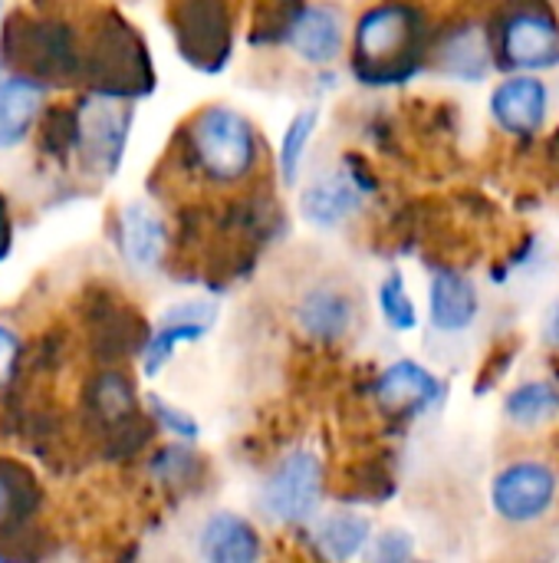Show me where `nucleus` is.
Here are the masks:
<instances>
[{
    "label": "nucleus",
    "instance_id": "f257e3e1",
    "mask_svg": "<svg viewBox=\"0 0 559 563\" xmlns=\"http://www.w3.org/2000/svg\"><path fill=\"white\" fill-rule=\"evenodd\" d=\"M425 59L422 13L405 3H382L362 13L356 26L353 73L366 86H395L412 79Z\"/></svg>",
    "mask_w": 559,
    "mask_h": 563
},
{
    "label": "nucleus",
    "instance_id": "f03ea898",
    "mask_svg": "<svg viewBox=\"0 0 559 563\" xmlns=\"http://www.w3.org/2000/svg\"><path fill=\"white\" fill-rule=\"evenodd\" d=\"M188 152L194 168L217 185L244 181L260 155L257 129L231 106H208L188 122Z\"/></svg>",
    "mask_w": 559,
    "mask_h": 563
},
{
    "label": "nucleus",
    "instance_id": "7ed1b4c3",
    "mask_svg": "<svg viewBox=\"0 0 559 563\" xmlns=\"http://www.w3.org/2000/svg\"><path fill=\"white\" fill-rule=\"evenodd\" d=\"M497 59L507 69L559 66V23L547 0H507L501 13Z\"/></svg>",
    "mask_w": 559,
    "mask_h": 563
},
{
    "label": "nucleus",
    "instance_id": "20e7f679",
    "mask_svg": "<svg viewBox=\"0 0 559 563\" xmlns=\"http://www.w3.org/2000/svg\"><path fill=\"white\" fill-rule=\"evenodd\" d=\"M323 498V462L300 449L280 459L273 475L264 485V515L277 525H303L316 515Z\"/></svg>",
    "mask_w": 559,
    "mask_h": 563
},
{
    "label": "nucleus",
    "instance_id": "39448f33",
    "mask_svg": "<svg viewBox=\"0 0 559 563\" xmlns=\"http://www.w3.org/2000/svg\"><path fill=\"white\" fill-rule=\"evenodd\" d=\"M171 26L181 56L198 69H221L231 53L227 0H171Z\"/></svg>",
    "mask_w": 559,
    "mask_h": 563
},
{
    "label": "nucleus",
    "instance_id": "423d86ee",
    "mask_svg": "<svg viewBox=\"0 0 559 563\" xmlns=\"http://www.w3.org/2000/svg\"><path fill=\"white\" fill-rule=\"evenodd\" d=\"M557 472L544 462H514L507 465L491 485L494 511L511 525H534L540 521L557 501Z\"/></svg>",
    "mask_w": 559,
    "mask_h": 563
},
{
    "label": "nucleus",
    "instance_id": "0eeeda50",
    "mask_svg": "<svg viewBox=\"0 0 559 563\" xmlns=\"http://www.w3.org/2000/svg\"><path fill=\"white\" fill-rule=\"evenodd\" d=\"M214 320H217V303H211V300H181V303L168 307L158 317V323L142 350V373L158 376L161 366L175 356V350L181 343H198L201 336H208Z\"/></svg>",
    "mask_w": 559,
    "mask_h": 563
},
{
    "label": "nucleus",
    "instance_id": "6e6552de",
    "mask_svg": "<svg viewBox=\"0 0 559 563\" xmlns=\"http://www.w3.org/2000/svg\"><path fill=\"white\" fill-rule=\"evenodd\" d=\"M293 320L300 327V333H306L316 343H339L346 340L356 323H359V310L356 300L336 287V284H313L310 290H303L297 297L293 307Z\"/></svg>",
    "mask_w": 559,
    "mask_h": 563
},
{
    "label": "nucleus",
    "instance_id": "1a4fd4ad",
    "mask_svg": "<svg viewBox=\"0 0 559 563\" xmlns=\"http://www.w3.org/2000/svg\"><path fill=\"white\" fill-rule=\"evenodd\" d=\"M550 92L534 73H517L491 92V115L507 135L530 139L547 122Z\"/></svg>",
    "mask_w": 559,
    "mask_h": 563
},
{
    "label": "nucleus",
    "instance_id": "9d476101",
    "mask_svg": "<svg viewBox=\"0 0 559 563\" xmlns=\"http://www.w3.org/2000/svg\"><path fill=\"white\" fill-rule=\"evenodd\" d=\"M366 185H359L356 172H329L310 181L300 195V214L313 228H339L362 211Z\"/></svg>",
    "mask_w": 559,
    "mask_h": 563
},
{
    "label": "nucleus",
    "instance_id": "9b49d317",
    "mask_svg": "<svg viewBox=\"0 0 559 563\" xmlns=\"http://www.w3.org/2000/svg\"><path fill=\"white\" fill-rule=\"evenodd\" d=\"M372 396L385 412L422 416L425 409H432L441 399V383H438L435 373H428L415 360H399V363H392L389 369L379 373V379L372 386Z\"/></svg>",
    "mask_w": 559,
    "mask_h": 563
},
{
    "label": "nucleus",
    "instance_id": "f8f14e48",
    "mask_svg": "<svg viewBox=\"0 0 559 563\" xmlns=\"http://www.w3.org/2000/svg\"><path fill=\"white\" fill-rule=\"evenodd\" d=\"M168 247L165 221L142 201H132L119 211V251L125 264L138 274L158 271Z\"/></svg>",
    "mask_w": 559,
    "mask_h": 563
},
{
    "label": "nucleus",
    "instance_id": "ddd939ff",
    "mask_svg": "<svg viewBox=\"0 0 559 563\" xmlns=\"http://www.w3.org/2000/svg\"><path fill=\"white\" fill-rule=\"evenodd\" d=\"M128 135V109H122L115 99H96L79 119V148L102 165L105 172H115L122 148Z\"/></svg>",
    "mask_w": 559,
    "mask_h": 563
},
{
    "label": "nucleus",
    "instance_id": "4468645a",
    "mask_svg": "<svg viewBox=\"0 0 559 563\" xmlns=\"http://www.w3.org/2000/svg\"><path fill=\"white\" fill-rule=\"evenodd\" d=\"M428 313H432V327L438 333H465L474 327L478 313H481V297L478 287L455 271H438L432 277L428 287Z\"/></svg>",
    "mask_w": 559,
    "mask_h": 563
},
{
    "label": "nucleus",
    "instance_id": "2eb2a0df",
    "mask_svg": "<svg viewBox=\"0 0 559 563\" xmlns=\"http://www.w3.org/2000/svg\"><path fill=\"white\" fill-rule=\"evenodd\" d=\"M198 554L211 563H254L264 554V544L250 521L231 511H214L198 534Z\"/></svg>",
    "mask_w": 559,
    "mask_h": 563
},
{
    "label": "nucleus",
    "instance_id": "dca6fc26",
    "mask_svg": "<svg viewBox=\"0 0 559 563\" xmlns=\"http://www.w3.org/2000/svg\"><path fill=\"white\" fill-rule=\"evenodd\" d=\"M494 66L491 40L481 23H461L438 43V69L461 82H481Z\"/></svg>",
    "mask_w": 559,
    "mask_h": 563
},
{
    "label": "nucleus",
    "instance_id": "f3484780",
    "mask_svg": "<svg viewBox=\"0 0 559 563\" xmlns=\"http://www.w3.org/2000/svg\"><path fill=\"white\" fill-rule=\"evenodd\" d=\"M287 43L300 59L326 66L343 53V20L333 7H303Z\"/></svg>",
    "mask_w": 559,
    "mask_h": 563
},
{
    "label": "nucleus",
    "instance_id": "a211bd4d",
    "mask_svg": "<svg viewBox=\"0 0 559 563\" xmlns=\"http://www.w3.org/2000/svg\"><path fill=\"white\" fill-rule=\"evenodd\" d=\"M43 82L23 73L0 82V148H16L30 135L43 109Z\"/></svg>",
    "mask_w": 559,
    "mask_h": 563
},
{
    "label": "nucleus",
    "instance_id": "6ab92c4d",
    "mask_svg": "<svg viewBox=\"0 0 559 563\" xmlns=\"http://www.w3.org/2000/svg\"><path fill=\"white\" fill-rule=\"evenodd\" d=\"M36 482L16 462L0 459V538L20 531L36 511Z\"/></svg>",
    "mask_w": 559,
    "mask_h": 563
},
{
    "label": "nucleus",
    "instance_id": "aec40b11",
    "mask_svg": "<svg viewBox=\"0 0 559 563\" xmlns=\"http://www.w3.org/2000/svg\"><path fill=\"white\" fill-rule=\"evenodd\" d=\"M369 541H372L369 518L353 515V511H336V515L323 518L316 528V548L329 561H353L366 551Z\"/></svg>",
    "mask_w": 559,
    "mask_h": 563
},
{
    "label": "nucleus",
    "instance_id": "412c9836",
    "mask_svg": "<svg viewBox=\"0 0 559 563\" xmlns=\"http://www.w3.org/2000/svg\"><path fill=\"white\" fill-rule=\"evenodd\" d=\"M504 412L517 429H544L559 416V389L547 379L524 383L504 399Z\"/></svg>",
    "mask_w": 559,
    "mask_h": 563
},
{
    "label": "nucleus",
    "instance_id": "4be33fe9",
    "mask_svg": "<svg viewBox=\"0 0 559 563\" xmlns=\"http://www.w3.org/2000/svg\"><path fill=\"white\" fill-rule=\"evenodd\" d=\"M92 406H96V416H102L105 422H128L135 412L132 383L119 373L99 376L92 386Z\"/></svg>",
    "mask_w": 559,
    "mask_h": 563
},
{
    "label": "nucleus",
    "instance_id": "5701e85b",
    "mask_svg": "<svg viewBox=\"0 0 559 563\" xmlns=\"http://www.w3.org/2000/svg\"><path fill=\"white\" fill-rule=\"evenodd\" d=\"M316 125H320V112H316V109H303V112L293 115V122L287 125V135H283V142H280V175H283L287 185L297 181L303 152H306L310 139H313Z\"/></svg>",
    "mask_w": 559,
    "mask_h": 563
},
{
    "label": "nucleus",
    "instance_id": "b1692460",
    "mask_svg": "<svg viewBox=\"0 0 559 563\" xmlns=\"http://www.w3.org/2000/svg\"><path fill=\"white\" fill-rule=\"evenodd\" d=\"M379 310L385 317V323L399 333H409L418 327V310L409 297V287L402 280V274H389L379 284Z\"/></svg>",
    "mask_w": 559,
    "mask_h": 563
},
{
    "label": "nucleus",
    "instance_id": "393cba45",
    "mask_svg": "<svg viewBox=\"0 0 559 563\" xmlns=\"http://www.w3.org/2000/svg\"><path fill=\"white\" fill-rule=\"evenodd\" d=\"M148 402V412L155 416V422L165 429V432H171V435H178V439H185V442H194L198 439V422L188 416V412H181V409H175L171 402H165L161 396H148L145 399Z\"/></svg>",
    "mask_w": 559,
    "mask_h": 563
},
{
    "label": "nucleus",
    "instance_id": "a878e982",
    "mask_svg": "<svg viewBox=\"0 0 559 563\" xmlns=\"http://www.w3.org/2000/svg\"><path fill=\"white\" fill-rule=\"evenodd\" d=\"M369 558H372V561H389V563L409 561V558H415V541H412L405 531H385V534H379V538H376V544H372Z\"/></svg>",
    "mask_w": 559,
    "mask_h": 563
},
{
    "label": "nucleus",
    "instance_id": "bb28decb",
    "mask_svg": "<svg viewBox=\"0 0 559 563\" xmlns=\"http://www.w3.org/2000/svg\"><path fill=\"white\" fill-rule=\"evenodd\" d=\"M16 360H20V340L10 327L0 323V386H7L13 379Z\"/></svg>",
    "mask_w": 559,
    "mask_h": 563
},
{
    "label": "nucleus",
    "instance_id": "cd10ccee",
    "mask_svg": "<svg viewBox=\"0 0 559 563\" xmlns=\"http://www.w3.org/2000/svg\"><path fill=\"white\" fill-rule=\"evenodd\" d=\"M540 333H544V343H547L550 350H559V303H554V307L547 310V317H544V323H540Z\"/></svg>",
    "mask_w": 559,
    "mask_h": 563
},
{
    "label": "nucleus",
    "instance_id": "c85d7f7f",
    "mask_svg": "<svg viewBox=\"0 0 559 563\" xmlns=\"http://www.w3.org/2000/svg\"><path fill=\"white\" fill-rule=\"evenodd\" d=\"M0 254H3V208H0Z\"/></svg>",
    "mask_w": 559,
    "mask_h": 563
},
{
    "label": "nucleus",
    "instance_id": "c756f323",
    "mask_svg": "<svg viewBox=\"0 0 559 563\" xmlns=\"http://www.w3.org/2000/svg\"><path fill=\"white\" fill-rule=\"evenodd\" d=\"M0 10H3V0H0Z\"/></svg>",
    "mask_w": 559,
    "mask_h": 563
}]
</instances>
